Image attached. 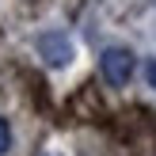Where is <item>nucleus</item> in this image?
<instances>
[{
	"instance_id": "nucleus-1",
	"label": "nucleus",
	"mask_w": 156,
	"mask_h": 156,
	"mask_svg": "<svg viewBox=\"0 0 156 156\" xmlns=\"http://www.w3.org/2000/svg\"><path fill=\"white\" fill-rule=\"evenodd\" d=\"M133 50H126V46H107L103 57H99V69H103V80L114 84V88H122V84H129V76H133Z\"/></svg>"
},
{
	"instance_id": "nucleus-2",
	"label": "nucleus",
	"mask_w": 156,
	"mask_h": 156,
	"mask_svg": "<svg viewBox=\"0 0 156 156\" xmlns=\"http://www.w3.org/2000/svg\"><path fill=\"white\" fill-rule=\"evenodd\" d=\"M38 57L46 61L50 69H65L69 61L76 57V50H73V38L69 34H61V30H46L42 38H38Z\"/></svg>"
},
{
	"instance_id": "nucleus-3",
	"label": "nucleus",
	"mask_w": 156,
	"mask_h": 156,
	"mask_svg": "<svg viewBox=\"0 0 156 156\" xmlns=\"http://www.w3.org/2000/svg\"><path fill=\"white\" fill-rule=\"evenodd\" d=\"M8 149H12V126H8V122L0 118V156H4Z\"/></svg>"
},
{
	"instance_id": "nucleus-4",
	"label": "nucleus",
	"mask_w": 156,
	"mask_h": 156,
	"mask_svg": "<svg viewBox=\"0 0 156 156\" xmlns=\"http://www.w3.org/2000/svg\"><path fill=\"white\" fill-rule=\"evenodd\" d=\"M149 88H156V61L149 65Z\"/></svg>"
},
{
	"instance_id": "nucleus-5",
	"label": "nucleus",
	"mask_w": 156,
	"mask_h": 156,
	"mask_svg": "<svg viewBox=\"0 0 156 156\" xmlns=\"http://www.w3.org/2000/svg\"><path fill=\"white\" fill-rule=\"evenodd\" d=\"M46 156H53V152H46Z\"/></svg>"
}]
</instances>
